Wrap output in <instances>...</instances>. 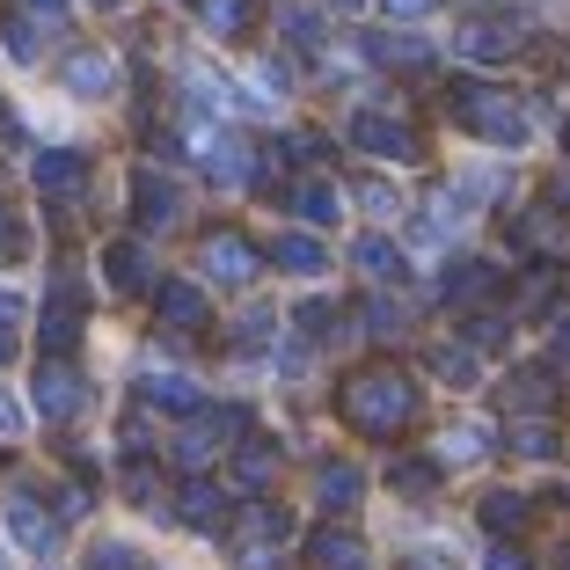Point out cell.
Segmentation results:
<instances>
[{
  "mask_svg": "<svg viewBox=\"0 0 570 570\" xmlns=\"http://www.w3.org/2000/svg\"><path fill=\"white\" fill-rule=\"evenodd\" d=\"M330 8H344V16H358V8H366V0H330Z\"/></svg>",
  "mask_w": 570,
  "mask_h": 570,
  "instance_id": "816d5d0a",
  "label": "cell"
},
{
  "mask_svg": "<svg viewBox=\"0 0 570 570\" xmlns=\"http://www.w3.org/2000/svg\"><path fill=\"white\" fill-rule=\"evenodd\" d=\"M549 403H556V373H549V366L512 373V410H527V417H549Z\"/></svg>",
  "mask_w": 570,
  "mask_h": 570,
  "instance_id": "ffe728a7",
  "label": "cell"
},
{
  "mask_svg": "<svg viewBox=\"0 0 570 570\" xmlns=\"http://www.w3.org/2000/svg\"><path fill=\"white\" fill-rule=\"evenodd\" d=\"M483 453H490V424H453V432L439 439V461H461V469L483 461Z\"/></svg>",
  "mask_w": 570,
  "mask_h": 570,
  "instance_id": "d4e9b609",
  "label": "cell"
},
{
  "mask_svg": "<svg viewBox=\"0 0 570 570\" xmlns=\"http://www.w3.org/2000/svg\"><path fill=\"white\" fill-rule=\"evenodd\" d=\"M8 51H16V59H37L45 45H37V30H30V22H8Z\"/></svg>",
  "mask_w": 570,
  "mask_h": 570,
  "instance_id": "b9f144b4",
  "label": "cell"
},
{
  "mask_svg": "<svg viewBox=\"0 0 570 570\" xmlns=\"http://www.w3.org/2000/svg\"><path fill=\"white\" fill-rule=\"evenodd\" d=\"M315 498H322V512H358V498H366V475L344 469V461H330V469L315 475Z\"/></svg>",
  "mask_w": 570,
  "mask_h": 570,
  "instance_id": "e0dca14e",
  "label": "cell"
},
{
  "mask_svg": "<svg viewBox=\"0 0 570 570\" xmlns=\"http://www.w3.org/2000/svg\"><path fill=\"white\" fill-rule=\"evenodd\" d=\"M387 483L410 490V498H432V490H439V461H432V453H410V461H395V469H387Z\"/></svg>",
  "mask_w": 570,
  "mask_h": 570,
  "instance_id": "4316f807",
  "label": "cell"
},
{
  "mask_svg": "<svg viewBox=\"0 0 570 570\" xmlns=\"http://www.w3.org/2000/svg\"><path fill=\"white\" fill-rule=\"evenodd\" d=\"M512 453H527V461H549V453H556V424H549V417H520V410H512Z\"/></svg>",
  "mask_w": 570,
  "mask_h": 570,
  "instance_id": "cb8c5ba5",
  "label": "cell"
},
{
  "mask_svg": "<svg viewBox=\"0 0 570 570\" xmlns=\"http://www.w3.org/2000/svg\"><path fill=\"white\" fill-rule=\"evenodd\" d=\"M8 534L30 556H59V520L37 504V490H8Z\"/></svg>",
  "mask_w": 570,
  "mask_h": 570,
  "instance_id": "8992f818",
  "label": "cell"
},
{
  "mask_svg": "<svg viewBox=\"0 0 570 570\" xmlns=\"http://www.w3.org/2000/svg\"><path fill=\"white\" fill-rule=\"evenodd\" d=\"M549 570H570V549H549Z\"/></svg>",
  "mask_w": 570,
  "mask_h": 570,
  "instance_id": "f907efd6",
  "label": "cell"
},
{
  "mask_svg": "<svg viewBox=\"0 0 570 570\" xmlns=\"http://www.w3.org/2000/svg\"><path fill=\"white\" fill-rule=\"evenodd\" d=\"M336 213H344V205H336L330 184H301V190H293V219H301V227H330Z\"/></svg>",
  "mask_w": 570,
  "mask_h": 570,
  "instance_id": "603a6c76",
  "label": "cell"
},
{
  "mask_svg": "<svg viewBox=\"0 0 570 570\" xmlns=\"http://www.w3.org/2000/svg\"><path fill=\"white\" fill-rule=\"evenodd\" d=\"M278 30H285V45H293V51H307V59H315V51H322V37H330L315 8H293V16L278 22Z\"/></svg>",
  "mask_w": 570,
  "mask_h": 570,
  "instance_id": "4dcf8cb0",
  "label": "cell"
},
{
  "mask_svg": "<svg viewBox=\"0 0 570 570\" xmlns=\"http://www.w3.org/2000/svg\"><path fill=\"white\" fill-rule=\"evenodd\" d=\"M366 315H373V336H381V344H387V336H403V307H395V301H373Z\"/></svg>",
  "mask_w": 570,
  "mask_h": 570,
  "instance_id": "ab89813d",
  "label": "cell"
},
{
  "mask_svg": "<svg viewBox=\"0 0 570 570\" xmlns=\"http://www.w3.org/2000/svg\"><path fill=\"white\" fill-rule=\"evenodd\" d=\"M549 198H556V213L570 219V168H563V176H556V184H549Z\"/></svg>",
  "mask_w": 570,
  "mask_h": 570,
  "instance_id": "bcb514c9",
  "label": "cell"
},
{
  "mask_svg": "<svg viewBox=\"0 0 570 570\" xmlns=\"http://www.w3.org/2000/svg\"><path fill=\"white\" fill-rule=\"evenodd\" d=\"M453 118L469 125L475 139H490V147H504V154H520L527 139H534V110L520 102V88L461 81V88H453Z\"/></svg>",
  "mask_w": 570,
  "mask_h": 570,
  "instance_id": "6da1fadb",
  "label": "cell"
},
{
  "mask_svg": "<svg viewBox=\"0 0 570 570\" xmlns=\"http://www.w3.org/2000/svg\"><path fill=\"white\" fill-rule=\"evenodd\" d=\"M293 534H301V527H293V512H285V504H264V498H249L235 512V527H227L242 570H278L285 549H293Z\"/></svg>",
  "mask_w": 570,
  "mask_h": 570,
  "instance_id": "3957f363",
  "label": "cell"
},
{
  "mask_svg": "<svg viewBox=\"0 0 570 570\" xmlns=\"http://www.w3.org/2000/svg\"><path fill=\"white\" fill-rule=\"evenodd\" d=\"M352 147H366L373 161H417V132L387 110H352Z\"/></svg>",
  "mask_w": 570,
  "mask_h": 570,
  "instance_id": "5b68a950",
  "label": "cell"
},
{
  "mask_svg": "<svg viewBox=\"0 0 570 570\" xmlns=\"http://www.w3.org/2000/svg\"><path fill=\"white\" fill-rule=\"evenodd\" d=\"M512 242H520V249H556V219H549V213L512 219Z\"/></svg>",
  "mask_w": 570,
  "mask_h": 570,
  "instance_id": "836d02e7",
  "label": "cell"
},
{
  "mask_svg": "<svg viewBox=\"0 0 570 570\" xmlns=\"http://www.w3.org/2000/svg\"><path fill=\"white\" fill-rule=\"evenodd\" d=\"M22 8H30V16H45V22H59V8H67V0H22Z\"/></svg>",
  "mask_w": 570,
  "mask_h": 570,
  "instance_id": "c3c4849f",
  "label": "cell"
},
{
  "mask_svg": "<svg viewBox=\"0 0 570 570\" xmlns=\"http://www.w3.org/2000/svg\"><path fill=\"white\" fill-rule=\"evenodd\" d=\"M358 271H366V278H403V249L387 235H366L358 242Z\"/></svg>",
  "mask_w": 570,
  "mask_h": 570,
  "instance_id": "f1b7e54d",
  "label": "cell"
},
{
  "mask_svg": "<svg viewBox=\"0 0 570 570\" xmlns=\"http://www.w3.org/2000/svg\"><path fill=\"white\" fill-rule=\"evenodd\" d=\"M242 424V410H205V417H190L184 432H176V461H184V469H205V461H213V446H235V432Z\"/></svg>",
  "mask_w": 570,
  "mask_h": 570,
  "instance_id": "52a82bcc",
  "label": "cell"
},
{
  "mask_svg": "<svg viewBox=\"0 0 570 570\" xmlns=\"http://www.w3.org/2000/svg\"><path fill=\"white\" fill-rule=\"evenodd\" d=\"M102 278H110V293H139V285H147V249H139V242H118L110 264H102Z\"/></svg>",
  "mask_w": 570,
  "mask_h": 570,
  "instance_id": "44dd1931",
  "label": "cell"
},
{
  "mask_svg": "<svg viewBox=\"0 0 570 570\" xmlns=\"http://www.w3.org/2000/svg\"><path fill=\"white\" fill-rule=\"evenodd\" d=\"M271 264H278L285 278H322V271H330V256H322V242H315V235H301V227H293V235H278Z\"/></svg>",
  "mask_w": 570,
  "mask_h": 570,
  "instance_id": "2e32d148",
  "label": "cell"
},
{
  "mask_svg": "<svg viewBox=\"0 0 570 570\" xmlns=\"http://www.w3.org/2000/svg\"><path fill=\"white\" fill-rule=\"evenodd\" d=\"M73 344H81V285H73V271H59L45 307V352H73Z\"/></svg>",
  "mask_w": 570,
  "mask_h": 570,
  "instance_id": "ba28073f",
  "label": "cell"
},
{
  "mask_svg": "<svg viewBox=\"0 0 570 570\" xmlns=\"http://www.w3.org/2000/svg\"><path fill=\"white\" fill-rule=\"evenodd\" d=\"M125 504H161V475H154L147 461H132V469H125Z\"/></svg>",
  "mask_w": 570,
  "mask_h": 570,
  "instance_id": "e575fe53",
  "label": "cell"
},
{
  "mask_svg": "<svg viewBox=\"0 0 570 570\" xmlns=\"http://www.w3.org/2000/svg\"><path fill=\"white\" fill-rule=\"evenodd\" d=\"M490 570H534V563L512 549V534H498V549H490Z\"/></svg>",
  "mask_w": 570,
  "mask_h": 570,
  "instance_id": "7bdbcfd3",
  "label": "cell"
},
{
  "mask_svg": "<svg viewBox=\"0 0 570 570\" xmlns=\"http://www.w3.org/2000/svg\"><path fill=\"white\" fill-rule=\"evenodd\" d=\"M358 198H366V213H373V219H395V213H403V198H395L387 184H358Z\"/></svg>",
  "mask_w": 570,
  "mask_h": 570,
  "instance_id": "f35d334b",
  "label": "cell"
},
{
  "mask_svg": "<svg viewBox=\"0 0 570 570\" xmlns=\"http://www.w3.org/2000/svg\"><path fill=\"white\" fill-rule=\"evenodd\" d=\"M336 410H344L352 432L387 439V432H403V424L417 417V387H410L403 373H352L344 395H336Z\"/></svg>",
  "mask_w": 570,
  "mask_h": 570,
  "instance_id": "7a4b0ae2",
  "label": "cell"
},
{
  "mask_svg": "<svg viewBox=\"0 0 570 570\" xmlns=\"http://www.w3.org/2000/svg\"><path fill=\"white\" fill-rule=\"evenodd\" d=\"M315 570H366V541L344 534V527L315 534Z\"/></svg>",
  "mask_w": 570,
  "mask_h": 570,
  "instance_id": "d6986e66",
  "label": "cell"
},
{
  "mask_svg": "<svg viewBox=\"0 0 570 570\" xmlns=\"http://www.w3.org/2000/svg\"><path fill=\"white\" fill-rule=\"evenodd\" d=\"M256 81H264L271 96H285V88H293V67H278V59H256Z\"/></svg>",
  "mask_w": 570,
  "mask_h": 570,
  "instance_id": "60d3db41",
  "label": "cell"
},
{
  "mask_svg": "<svg viewBox=\"0 0 570 570\" xmlns=\"http://www.w3.org/2000/svg\"><path fill=\"white\" fill-rule=\"evenodd\" d=\"M88 570H139V549H132V541H110V534H102L96 549H88Z\"/></svg>",
  "mask_w": 570,
  "mask_h": 570,
  "instance_id": "1f68e13d",
  "label": "cell"
},
{
  "mask_svg": "<svg viewBox=\"0 0 570 570\" xmlns=\"http://www.w3.org/2000/svg\"><path fill=\"white\" fill-rule=\"evenodd\" d=\"M271 322H278V315H271V307H249V315L235 322V344H242V352H256V344H264V336H271Z\"/></svg>",
  "mask_w": 570,
  "mask_h": 570,
  "instance_id": "8d00e7d4",
  "label": "cell"
},
{
  "mask_svg": "<svg viewBox=\"0 0 570 570\" xmlns=\"http://www.w3.org/2000/svg\"><path fill=\"white\" fill-rule=\"evenodd\" d=\"M490 285H498V271H490V264H469V271H453V278H446V293H453V301H483Z\"/></svg>",
  "mask_w": 570,
  "mask_h": 570,
  "instance_id": "d6a6232c",
  "label": "cell"
},
{
  "mask_svg": "<svg viewBox=\"0 0 570 570\" xmlns=\"http://www.w3.org/2000/svg\"><path fill=\"white\" fill-rule=\"evenodd\" d=\"M483 527H490V534H520V527H527V498H520V490H490V498H483Z\"/></svg>",
  "mask_w": 570,
  "mask_h": 570,
  "instance_id": "484cf974",
  "label": "cell"
},
{
  "mask_svg": "<svg viewBox=\"0 0 570 570\" xmlns=\"http://www.w3.org/2000/svg\"><path fill=\"white\" fill-rule=\"evenodd\" d=\"M161 322H168L176 336H198L205 322H213V307H205V285L168 278V285H161Z\"/></svg>",
  "mask_w": 570,
  "mask_h": 570,
  "instance_id": "5bb4252c",
  "label": "cell"
},
{
  "mask_svg": "<svg viewBox=\"0 0 570 570\" xmlns=\"http://www.w3.org/2000/svg\"><path fill=\"white\" fill-rule=\"evenodd\" d=\"M556 358H563V366H570V322H563V336H556Z\"/></svg>",
  "mask_w": 570,
  "mask_h": 570,
  "instance_id": "681fc988",
  "label": "cell"
},
{
  "mask_svg": "<svg viewBox=\"0 0 570 570\" xmlns=\"http://www.w3.org/2000/svg\"><path fill=\"white\" fill-rule=\"evenodd\" d=\"M96 8H125V0H96Z\"/></svg>",
  "mask_w": 570,
  "mask_h": 570,
  "instance_id": "f5cc1de1",
  "label": "cell"
},
{
  "mask_svg": "<svg viewBox=\"0 0 570 570\" xmlns=\"http://www.w3.org/2000/svg\"><path fill=\"white\" fill-rule=\"evenodd\" d=\"M132 205H139V219H147V227H176V219H184V205H176V184H168L154 161L132 168Z\"/></svg>",
  "mask_w": 570,
  "mask_h": 570,
  "instance_id": "30bf717a",
  "label": "cell"
},
{
  "mask_svg": "<svg viewBox=\"0 0 570 570\" xmlns=\"http://www.w3.org/2000/svg\"><path fill=\"white\" fill-rule=\"evenodd\" d=\"M520 45H527V30H520V22H469V30L453 37V51H461V59H475V67L520 59Z\"/></svg>",
  "mask_w": 570,
  "mask_h": 570,
  "instance_id": "9c48e42d",
  "label": "cell"
},
{
  "mask_svg": "<svg viewBox=\"0 0 570 570\" xmlns=\"http://www.w3.org/2000/svg\"><path fill=\"white\" fill-rule=\"evenodd\" d=\"M424 366H432L446 387H475V352H469V344H432Z\"/></svg>",
  "mask_w": 570,
  "mask_h": 570,
  "instance_id": "7402d4cb",
  "label": "cell"
},
{
  "mask_svg": "<svg viewBox=\"0 0 570 570\" xmlns=\"http://www.w3.org/2000/svg\"><path fill=\"white\" fill-rule=\"evenodd\" d=\"M249 168H256V147H242L235 132H205V176H213V184L242 190V184H249Z\"/></svg>",
  "mask_w": 570,
  "mask_h": 570,
  "instance_id": "4fadbf2b",
  "label": "cell"
},
{
  "mask_svg": "<svg viewBox=\"0 0 570 570\" xmlns=\"http://www.w3.org/2000/svg\"><path fill=\"white\" fill-rule=\"evenodd\" d=\"M219 504H227V498H219V490H213V483L198 475V483H184V498H176V520L205 527V520H219Z\"/></svg>",
  "mask_w": 570,
  "mask_h": 570,
  "instance_id": "f546056e",
  "label": "cell"
},
{
  "mask_svg": "<svg viewBox=\"0 0 570 570\" xmlns=\"http://www.w3.org/2000/svg\"><path fill=\"white\" fill-rule=\"evenodd\" d=\"M271 475H278V446H264V439H242V446H235V490H242V498H256Z\"/></svg>",
  "mask_w": 570,
  "mask_h": 570,
  "instance_id": "ac0fdd59",
  "label": "cell"
},
{
  "mask_svg": "<svg viewBox=\"0 0 570 570\" xmlns=\"http://www.w3.org/2000/svg\"><path fill=\"white\" fill-rule=\"evenodd\" d=\"M59 81L73 88V96H110V88H118V67H110V59H102V51H73L67 67H59Z\"/></svg>",
  "mask_w": 570,
  "mask_h": 570,
  "instance_id": "9a60e30c",
  "label": "cell"
},
{
  "mask_svg": "<svg viewBox=\"0 0 570 570\" xmlns=\"http://www.w3.org/2000/svg\"><path fill=\"white\" fill-rule=\"evenodd\" d=\"M22 256H30V235H22V219L0 205V264H22Z\"/></svg>",
  "mask_w": 570,
  "mask_h": 570,
  "instance_id": "d590c367",
  "label": "cell"
},
{
  "mask_svg": "<svg viewBox=\"0 0 570 570\" xmlns=\"http://www.w3.org/2000/svg\"><path fill=\"white\" fill-rule=\"evenodd\" d=\"M30 403H37V417H51V424H73V417H81L88 387H81V373L67 366V352H51L45 366H37V387H30Z\"/></svg>",
  "mask_w": 570,
  "mask_h": 570,
  "instance_id": "277c9868",
  "label": "cell"
},
{
  "mask_svg": "<svg viewBox=\"0 0 570 570\" xmlns=\"http://www.w3.org/2000/svg\"><path fill=\"white\" fill-rule=\"evenodd\" d=\"M30 176H37V190H45V198H81L88 161L73 147H51V154H37V161H30Z\"/></svg>",
  "mask_w": 570,
  "mask_h": 570,
  "instance_id": "7c38bea8",
  "label": "cell"
},
{
  "mask_svg": "<svg viewBox=\"0 0 570 570\" xmlns=\"http://www.w3.org/2000/svg\"><path fill=\"white\" fill-rule=\"evenodd\" d=\"M205 22H213V37H235L242 30V0H205Z\"/></svg>",
  "mask_w": 570,
  "mask_h": 570,
  "instance_id": "74e56055",
  "label": "cell"
},
{
  "mask_svg": "<svg viewBox=\"0 0 570 570\" xmlns=\"http://www.w3.org/2000/svg\"><path fill=\"white\" fill-rule=\"evenodd\" d=\"M147 403H161V410H198V387L184 381V373H147V387H139Z\"/></svg>",
  "mask_w": 570,
  "mask_h": 570,
  "instance_id": "83f0119b",
  "label": "cell"
},
{
  "mask_svg": "<svg viewBox=\"0 0 570 570\" xmlns=\"http://www.w3.org/2000/svg\"><path fill=\"white\" fill-rule=\"evenodd\" d=\"M205 278L227 285V293H242V285L256 278V249L242 235H213V242H205Z\"/></svg>",
  "mask_w": 570,
  "mask_h": 570,
  "instance_id": "8fae6325",
  "label": "cell"
},
{
  "mask_svg": "<svg viewBox=\"0 0 570 570\" xmlns=\"http://www.w3.org/2000/svg\"><path fill=\"white\" fill-rule=\"evenodd\" d=\"M16 322H22V301H16V293H0V330H16Z\"/></svg>",
  "mask_w": 570,
  "mask_h": 570,
  "instance_id": "7dc6e473",
  "label": "cell"
},
{
  "mask_svg": "<svg viewBox=\"0 0 570 570\" xmlns=\"http://www.w3.org/2000/svg\"><path fill=\"white\" fill-rule=\"evenodd\" d=\"M0 439H22V403L0 387Z\"/></svg>",
  "mask_w": 570,
  "mask_h": 570,
  "instance_id": "f6af8a7d",
  "label": "cell"
},
{
  "mask_svg": "<svg viewBox=\"0 0 570 570\" xmlns=\"http://www.w3.org/2000/svg\"><path fill=\"white\" fill-rule=\"evenodd\" d=\"M381 8H387V16H395V22H424V16H432V8H439V0H381Z\"/></svg>",
  "mask_w": 570,
  "mask_h": 570,
  "instance_id": "ee69618b",
  "label": "cell"
},
{
  "mask_svg": "<svg viewBox=\"0 0 570 570\" xmlns=\"http://www.w3.org/2000/svg\"><path fill=\"white\" fill-rule=\"evenodd\" d=\"M563 139H570V125H563Z\"/></svg>",
  "mask_w": 570,
  "mask_h": 570,
  "instance_id": "11a10c76",
  "label": "cell"
},
{
  "mask_svg": "<svg viewBox=\"0 0 570 570\" xmlns=\"http://www.w3.org/2000/svg\"><path fill=\"white\" fill-rule=\"evenodd\" d=\"M0 570H8V556H0Z\"/></svg>",
  "mask_w": 570,
  "mask_h": 570,
  "instance_id": "db71d44e",
  "label": "cell"
}]
</instances>
